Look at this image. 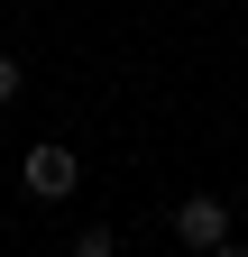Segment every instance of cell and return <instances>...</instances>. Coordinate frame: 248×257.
<instances>
[{"label":"cell","mask_w":248,"mask_h":257,"mask_svg":"<svg viewBox=\"0 0 248 257\" xmlns=\"http://www.w3.org/2000/svg\"><path fill=\"white\" fill-rule=\"evenodd\" d=\"M175 239L184 248H230V202H221V193H184V202H175Z\"/></svg>","instance_id":"cell-1"},{"label":"cell","mask_w":248,"mask_h":257,"mask_svg":"<svg viewBox=\"0 0 248 257\" xmlns=\"http://www.w3.org/2000/svg\"><path fill=\"white\" fill-rule=\"evenodd\" d=\"M28 193L37 202H65L74 193V147H28Z\"/></svg>","instance_id":"cell-2"},{"label":"cell","mask_w":248,"mask_h":257,"mask_svg":"<svg viewBox=\"0 0 248 257\" xmlns=\"http://www.w3.org/2000/svg\"><path fill=\"white\" fill-rule=\"evenodd\" d=\"M19 101V55H0V110Z\"/></svg>","instance_id":"cell-3"}]
</instances>
